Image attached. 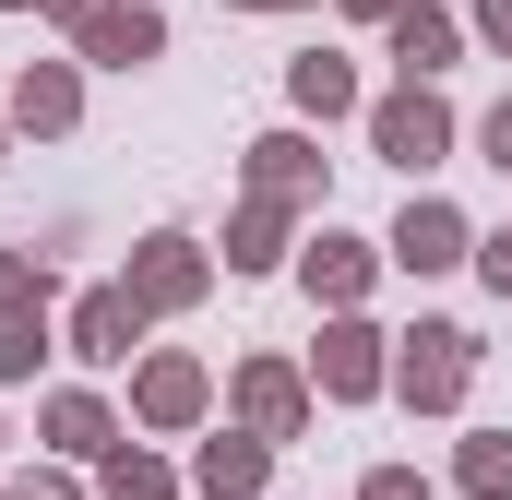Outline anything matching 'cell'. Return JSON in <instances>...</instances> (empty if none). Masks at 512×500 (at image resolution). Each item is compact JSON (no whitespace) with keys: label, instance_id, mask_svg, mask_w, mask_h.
<instances>
[{"label":"cell","instance_id":"obj_1","mask_svg":"<svg viewBox=\"0 0 512 500\" xmlns=\"http://www.w3.org/2000/svg\"><path fill=\"white\" fill-rule=\"evenodd\" d=\"M465 381H477V334H465V322H417V334H405L393 393H405L417 417H453V405H465Z\"/></svg>","mask_w":512,"mask_h":500},{"label":"cell","instance_id":"obj_2","mask_svg":"<svg viewBox=\"0 0 512 500\" xmlns=\"http://www.w3.org/2000/svg\"><path fill=\"white\" fill-rule=\"evenodd\" d=\"M370 143L417 179V167H441V155H453V108H441L429 84H405V96H382V108H370Z\"/></svg>","mask_w":512,"mask_h":500},{"label":"cell","instance_id":"obj_3","mask_svg":"<svg viewBox=\"0 0 512 500\" xmlns=\"http://www.w3.org/2000/svg\"><path fill=\"white\" fill-rule=\"evenodd\" d=\"M143 322H155V310H143L131 286H84V298H72V358H84V370H120L131 346H143Z\"/></svg>","mask_w":512,"mask_h":500},{"label":"cell","instance_id":"obj_4","mask_svg":"<svg viewBox=\"0 0 512 500\" xmlns=\"http://www.w3.org/2000/svg\"><path fill=\"white\" fill-rule=\"evenodd\" d=\"M120 286L143 298V310H191V298L215 286V262H203V250L167 227V239H143V250H131V274H120Z\"/></svg>","mask_w":512,"mask_h":500},{"label":"cell","instance_id":"obj_5","mask_svg":"<svg viewBox=\"0 0 512 500\" xmlns=\"http://www.w3.org/2000/svg\"><path fill=\"white\" fill-rule=\"evenodd\" d=\"M72 48H84V60H108V72H131V60H155V48H167V12H143V0H96V12L72 24Z\"/></svg>","mask_w":512,"mask_h":500},{"label":"cell","instance_id":"obj_6","mask_svg":"<svg viewBox=\"0 0 512 500\" xmlns=\"http://www.w3.org/2000/svg\"><path fill=\"white\" fill-rule=\"evenodd\" d=\"M310 381H322L334 405H370V393L393 381V358H382V334H370V322H334V334H322V358H310Z\"/></svg>","mask_w":512,"mask_h":500},{"label":"cell","instance_id":"obj_7","mask_svg":"<svg viewBox=\"0 0 512 500\" xmlns=\"http://www.w3.org/2000/svg\"><path fill=\"white\" fill-rule=\"evenodd\" d=\"M239 429H262V441H298V429H310V381L286 370V358H251V370H239Z\"/></svg>","mask_w":512,"mask_h":500},{"label":"cell","instance_id":"obj_8","mask_svg":"<svg viewBox=\"0 0 512 500\" xmlns=\"http://www.w3.org/2000/svg\"><path fill=\"white\" fill-rule=\"evenodd\" d=\"M262 477H274V441H262V429H215V441L191 453V489L203 500H262Z\"/></svg>","mask_w":512,"mask_h":500},{"label":"cell","instance_id":"obj_9","mask_svg":"<svg viewBox=\"0 0 512 500\" xmlns=\"http://www.w3.org/2000/svg\"><path fill=\"white\" fill-rule=\"evenodd\" d=\"M393 262H405V274H453V262H477V227H465L453 203H405V227H393Z\"/></svg>","mask_w":512,"mask_h":500},{"label":"cell","instance_id":"obj_10","mask_svg":"<svg viewBox=\"0 0 512 500\" xmlns=\"http://www.w3.org/2000/svg\"><path fill=\"white\" fill-rule=\"evenodd\" d=\"M72 120H84L72 60H24V72H12V131H72Z\"/></svg>","mask_w":512,"mask_h":500},{"label":"cell","instance_id":"obj_11","mask_svg":"<svg viewBox=\"0 0 512 500\" xmlns=\"http://www.w3.org/2000/svg\"><path fill=\"white\" fill-rule=\"evenodd\" d=\"M131 417H143V429H191V417H203V358H143Z\"/></svg>","mask_w":512,"mask_h":500},{"label":"cell","instance_id":"obj_12","mask_svg":"<svg viewBox=\"0 0 512 500\" xmlns=\"http://www.w3.org/2000/svg\"><path fill=\"white\" fill-rule=\"evenodd\" d=\"M370 262H382L370 239H334V227H322L298 274H310V298H322V310H358V286H370Z\"/></svg>","mask_w":512,"mask_h":500},{"label":"cell","instance_id":"obj_13","mask_svg":"<svg viewBox=\"0 0 512 500\" xmlns=\"http://www.w3.org/2000/svg\"><path fill=\"white\" fill-rule=\"evenodd\" d=\"M251 191H274V203H310V191H322V155H310L298 131H262V143H251Z\"/></svg>","mask_w":512,"mask_h":500},{"label":"cell","instance_id":"obj_14","mask_svg":"<svg viewBox=\"0 0 512 500\" xmlns=\"http://www.w3.org/2000/svg\"><path fill=\"white\" fill-rule=\"evenodd\" d=\"M393 60H405V84H429V72H453V12H429V0H405V12H393Z\"/></svg>","mask_w":512,"mask_h":500},{"label":"cell","instance_id":"obj_15","mask_svg":"<svg viewBox=\"0 0 512 500\" xmlns=\"http://www.w3.org/2000/svg\"><path fill=\"white\" fill-rule=\"evenodd\" d=\"M262 262H286V203L251 191V215L227 227V274H262Z\"/></svg>","mask_w":512,"mask_h":500},{"label":"cell","instance_id":"obj_16","mask_svg":"<svg viewBox=\"0 0 512 500\" xmlns=\"http://www.w3.org/2000/svg\"><path fill=\"white\" fill-rule=\"evenodd\" d=\"M286 96H298L310 120H334V108H358V72H346L334 48H310V60H286Z\"/></svg>","mask_w":512,"mask_h":500},{"label":"cell","instance_id":"obj_17","mask_svg":"<svg viewBox=\"0 0 512 500\" xmlns=\"http://www.w3.org/2000/svg\"><path fill=\"white\" fill-rule=\"evenodd\" d=\"M36 429H48V441H60V453H108V441H120V429H108V405H96V393H48V417H36Z\"/></svg>","mask_w":512,"mask_h":500},{"label":"cell","instance_id":"obj_18","mask_svg":"<svg viewBox=\"0 0 512 500\" xmlns=\"http://www.w3.org/2000/svg\"><path fill=\"white\" fill-rule=\"evenodd\" d=\"M453 477H465L477 500H512V441H501V429H477V441L453 453Z\"/></svg>","mask_w":512,"mask_h":500},{"label":"cell","instance_id":"obj_19","mask_svg":"<svg viewBox=\"0 0 512 500\" xmlns=\"http://www.w3.org/2000/svg\"><path fill=\"white\" fill-rule=\"evenodd\" d=\"M108 500H179V477H167L155 453H131V441H108Z\"/></svg>","mask_w":512,"mask_h":500},{"label":"cell","instance_id":"obj_20","mask_svg":"<svg viewBox=\"0 0 512 500\" xmlns=\"http://www.w3.org/2000/svg\"><path fill=\"white\" fill-rule=\"evenodd\" d=\"M48 358V310H0V381H24Z\"/></svg>","mask_w":512,"mask_h":500},{"label":"cell","instance_id":"obj_21","mask_svg":"<svg viewBox=\"0 0 512 500\" xmlns=\"http://www.w3.org/2000/svg\"><path fill=\"white\" fill-rule=\"evenodd\" d=\"M0 310H48V262H24V250H0Z\"/></svg>","mask_w":512,"mask_h":500},{"label":"cell","instance_id":"obj_22","mask_svg":"<svg viewBox=\"0 0 512 500\" xmlns=\"http://www.w3.org/2000/svg\"><path fill=\"white\" fill-rule=\"evenodd\" d=\"M358 500H429V477H405V465H370V477H358Z\"/></svg>","mask_w":512,"mask_h":500},{"label":"cell","instance_id":"obj_23","mask_svg":"<svg viewBox=\"0 0 512 500\" xmlns=\"http://www.w3.org/2000/svg\"><path fill=\"white\" fill-rule=\"evenodd\" d=\"M477 274H489V286L512 298V227H501V239H477Z\"/></svg>","mask_w":512,"mask_h":500},{"label":"cell","instance_id":"obj_24","mask_svg":"<svg viewBox=\"0 0 512 500\" xmlns=\"http://www.w3.org/2000/svg\"><path fill=\"white\" fill-rule=\"evenodd\" d=\"M477 143H489V167H501V179H512V96H501V108H489V131H477Z\"/></svg>","mask_w":512,"mask_h":500},{"label":"cell","instance_id":"obj_25","mask_svg":"<svg viewBox=\"0 0 512 500\" xmlns=\"http://www.w3.org/2000/svg\"><path fill=\"white\" fill-rule=\"evenodd\" d=\"M0 500H84V489H72V477H12Z\"/></svg>","mask_w":512,"mask_h":500},{"label":"cell","instance_id":"obj_26","mask_svg":"<svg viewBox=\"0 0 512 500\" xmlns=\"http://www.w3.org/2000/svg\"><path fill=\"white\" fill-rule=\"evenodd\" d=\"M477 24H489V36H501V48H512V0H477Z\"/></svg>","mask_w":512,"mask_h":500},{"label":"cell","instance_id":"obj_27","mask_svg":"<svg viewBox=\"0 0 512 500\" xmlns=\"http://www.w3.org/2000/svg\"><path fill=\"white\" fill-rule=\"evenodd\" d=\"M346 12H370V24H393V12H405V0H346Z\"/></svg>","mask_w":512,"mask_h":500},{"label":"cell","instance_id":"obj_28","mask_svg":"<svg viewBox=\"0 0 512 500\" xmlns=\"http://www.w3.org/2000/svg\"><path fill=\"white\" fill-rule=\"evenodd\" d=\"M239 12H286V0H239Z\"/></svg>","mask_w":512,"mask_h":500},{"label":"cell","instance_id":"obj_29","mask_svg":"<svg viewBox=\"0 0 512 500\" xmlns=\"http://www.w3.org/2000/svg\"><path fill=\"white\" fill-rule=\"evenodd\" d=\"M0 12H24V0H0Z\"/></svg>","mask_w":512,"mask_h":500}]
</instances>
